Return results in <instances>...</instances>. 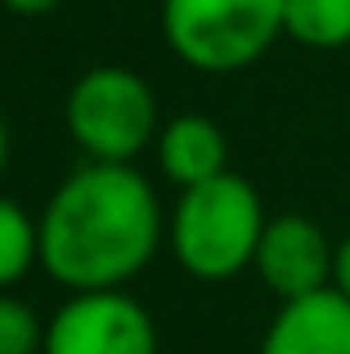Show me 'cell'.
Instances as JSON below:
<instances>
[{"label": "cell", "mask_w": 350, "mask_h": 354, "mask_svg": "<svg viewBox=\"0 0 350 354\" xmlns=\"http://www.w3.org/2000/svg\"><path fill=\"white\" fill-rule=\"evenodd\" d=\"M162 242V207L135 166L86 162L41 216V265L68 292L126 287Z\"/></svg>", "instance_id": "6da1fadb"}, {"label": "cell", "mask_w": 350, "mask_h": 354, "mask_svg": "<svg viewBox=\"0 0 350 354\" xmlns=\"http://www.w3.org/2000/svg\"><path fill=\"white\" fill-rule=\"evenodd\" d=\"M261 193L243 175L225 171L207 184L180 189V202L171 211V251L193 278L225 283L256 265V247L265 234Z\"/></svg>", "instance_id": "7a4b0ae2"}, {"label": "cell", "mask_w": 350, "mask_h": 354, "mask_svg": "<svg viewBox=\"0 0 350 354\" xmlns=\"http://www.w3.org/2000/svg\"><path fill=\"white\" fill-rule=\"evenodd\" d=\"M63 126L90 162L131 166L149 144H158V95L140 72L99 63L72 81Z\"/></svg>", "instance_id": "3957f363"}, {"label": "cell", "mask_w": 350, "mask_h": 354, "mask_svg": "<svg viewBox=\"0 0 350 354\" xmlns=\"http://www.w3.org/2000/svg\"><path fill=\"white\" fill-rule=\"evenodd\" d=\"M162 36L193 72H243L283 36V0H162Z\"/></svg>", "instance_id": "277c9868"}, {"label": "cell", "mask_w": 350, "mask_h": 354, "mask_svg": "<svg viewBox=\"0 0 350 354\" xmlns=\"http://www.w3.org/2000/svg\"><path fill=\"white\" fill-rule=\"evenodd\" d=\"M41 354H158L153 314L131 292H77L45 328Z\"/></svg>", "instance_id": "5b68a950"}, {"label": "cell", "mask_w": 350, "mask_h": 354, "mask_svg": "<svg viewBox=\"0 0 350 354\" xmlns=\"http://www.w3.org/2000/svg\"><path fill=\"white\" fill-rule=\"evenodd\" d=\"M333 265H337V247L306 216L270 220L261 234V247H256V274L283 301H301V296L333 287Z\"/></svg>", "instance_id": "8992f818"}, {"label": "cell", "mask_w": 350, "mask_h": 354, "mask_svg": "<svg viewBox=\"0 0 350 354\" xmlns=\"http://www.w3.org/2000/svg\"><path fill=\"white\" fill-rule=\"evenodd\" d=\"M261 354H350V301L337 287L283 301Z\"/></svg>", "instance_id": "52a82bcc"}, {"label": "cell", "mask_w": 350, "mask_h": 354, "mask_svg": "<svg viewBox=\"0 0 350 354\" xmlns=\"http://www.w3.org/2000/svg\"><path fill=\"white\" fill-rule=\"evenodd\" d=\"M158 166L171 184L193 189V184H207L216 175L229 171V139L225 130L202 113H184L171 117L158 130Z\"/></svg>", "instance_id": "ba28073f"}, {"label": "cell", "mask_w": 350, "mask_h": 354, "mask_svg": "<svg viewBox=\"0 0 350 354\" xmlns=\"http://www.w3.org/2000/svg\"><path fill=\"white\" fill-rule=\"evenodd\" d=\"M283 36L306 50H346L350 0H283Z\"/></svg>", "instance_id": "9c48e42d"}, {"label": "cell", "mask_w": 350, "mask_h": 354, "mask_svg": "<svg viewBox=\"0 0 350 354\" xmlns=\"http://www.w3.org/2000/svg\"><path fill=\"white\" fill-rule=\"evenodd\" d=\"M36 260H41V220L27 216L23 202L0 193V292L23 283Z\"/></svg>", "instance_id": "30bf717a"}, {"label": "cell", "mask_w": 350, "mask_h": 354, "mask_svg": "<svg viewBox=\"0 0 350 354\" xmlns=\"http://www.w3.org/2000/svg\"><path fill=\"white\" fill-rule=\"evenodd\" d=\"M45 350V328L27 301L14 292H0V354H41Z\"/></svg>", "instance_id": "8fae6325"}, {"label": "cell", "mask_w": 350, "mask_h": 354, "mask_svg": "<svg viewBox=\"0 0 350 354\" xmlns=\"http://www.w3.org/2000/svg\"><path fill=\"white\" fill-rule=\"evenodd\" d=\"M0 5H5L9 14H18V18H45V14H54L63 0H0Z\"/></svg>", "instance_id": "7c38bea8"}, {"label": "cell", "mask_w": 350, "mask_h": 354, "mask_svg": "<svg viewBox=\"0 0 350 354\" xmlns=\"http://www.w3.org/2000/svg\"><path fill=\"white\" fill-rule=\"evenodd\" d=\"M333 287L350 301V234L337 242V265H333Z\"/></svg>", "instance_id": "4fadbf2b"}, {"label": "cell", "mask_w": 350, "mask_h": 354, "mask_svg": "<svg viewBox=\"0 0 350 354\" xmlns=\"http://www.w3.org/2000/svg\"><path fill=\"white\" fill-rule=\"evenodd\" d=\"M9 166V126H5V113H0V175Z\"/></svg>", "instance_id": "5bb4252c"}]
</instances>
